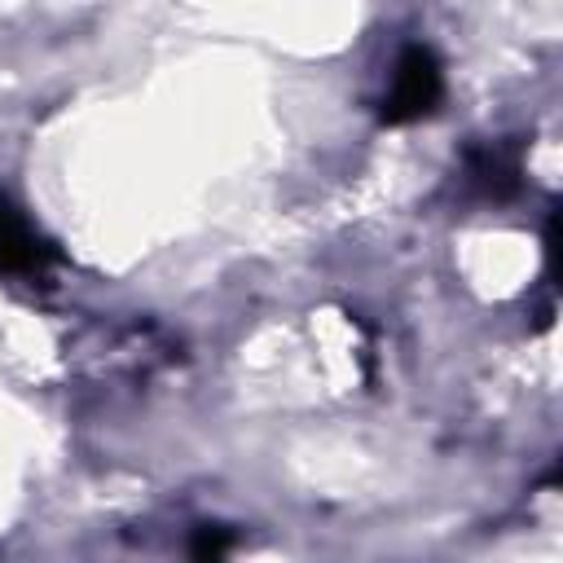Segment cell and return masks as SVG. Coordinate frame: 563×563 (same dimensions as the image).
<instances>
[{"label": "cell", "mask_w": 563, "mask_h": 563, "mask_svg": "<svg viewBox=\"0 0 563 563\" xmlns=\"http://www.w3.org/2000/svg\"><path fill=\"white\" fill-rule=\"evenodd\" d=\"M440 97H444V75H440L435 53L422 48V44H409L396 57V70H391V84L383 92L378 119L383 123H413V119L431 114Z\"/></svg>", "instance_id": "cell-1"}, {"label": "cell", "mask_w": 563, "mask_h": 563, "mask_svg": "<svg viewBox=\"0 0 563 563\" xmlns=\"http://www.w3.org/2000/svg\"><path fill=\"white\" fill-rule=\"evenodd\" d=\"M462 176H466V185H471L479 198L506 202V198L519 194L523 154H519L515 141H484V145H471L466 158H462Z\"/></svg>", "instance_id": "cell-2"}, {"label": "cell", "mask_w": 563, "mask_h": 563, "mask_svg": "<svg viewBox=\"0 0 563 563\" xmlns=\"http://www.w3.org/2000/svg\"><path fill=\"white\" fill-rule=\"evenodd\" d=\"M57 251L35 233V224L0 194V273L4 277H44Z\"/></svg>", "instance_id": "cell-3"}, {"label": "cell", "mask_w": 563, "mask_h": 563, "mask_svg": "<svg viewBox=\"0 0 563 563\" xmlns=\"http://www.w3.org/2000/svg\"><path fill=\"white\" fill-rule=\"evenodd\" d=\"M229 541H233V537H229V528H198V537H194V545H189V550H194L198 559H216V554H224V550H229Z\"/></svg>", "instance_id": "cell-4"}]
</instances>
